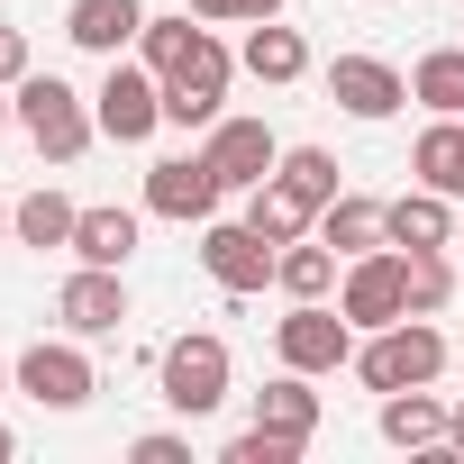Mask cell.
Masks as SVG:
<instances>
[{"label":"cell","mask_w":464,"mask_h":464,"mask_svg":"<svg viewBox=\"0 0 464 464\" xmlns=\"http://www.w3.org/2000/svg\"><path fill=\"white\" fill-rule=\"evenodd\" d=\"M200 37H209V28H191V10H182V19H146V28H137V64L173 73V64H182V55L200 46Z\"/></svg>","instance_id":"cell-28"},{"label":"cell","mask_w":464,"mask_h":464,"mask_svg":"<svg viewBox=\"0 0 464 464\" xmlns=\"http://www.w3.org/2000/svg\"><path fill=\"white\" fill-rule=\"evenodd\" d=\"M401 265H410V319H437V310L455 301V265H446V246H401Z\"/></svg>","instance_id":"cell-27"},{"label":"cell","mask_w":464,"mask_h":464,"mask_svg":"<svg viewBox=\"0 0 464 464\" xmlns=\"http://www.w3.org/2000/svg\"><path fill=\"white\" fill-rule=\"evenodd\" d=\"M200 155H209V173H218L227 191H256V182H265V173L283 164V137H274L265 119H227V110H218V119H209V146H200Z\"/></svg>","instance_id":"cell-10"},{"label":"cell","mask_w":464,"mask_h":464,"mask_svg":"<svg viewBox=\"0 0 464 464\" xmlns=\"http://www.w3.org/2000/svg\"><path fill=\"white\" fill-rule=\"evenodd\" d=\"M218 173H209V155H164V164H146V209L155 218H182V227H200V218H218Z\"/></svg>","instance_id":"cell-11"},{"label":"cell","mask_w":464,"mask_h":464,"mask_svg":"<svg viewBox=\"0 0 464 464\" xmlns=\"http://www.w3.org/2000/svg\"><path fill=\"white\" fill-rule=\"evenodd\" d=\"M227 73H237V55H227L218 37H200V46L164 73V128H209L218 101H227Z\"/></svg>","instance_id":"cell-9"},{"label":"cell","mask_w":464,"mask_h":464,"mask_svg":"<svg viewBox=\"0 0 464 464\" xmlns=\"http://www.w3.org/2000/svg\"><path fill=\"white\" fill-rule=\"evenodd\" d=\"M373 10H382V0H373Z\"/></svg>","instance_id":"cell-38"},{"label":"cell","mask_w":464,"mask_h":464,"mask_svg":"<svg viewBox=\"0 0 464 464\" xmlns=\"http://www.w3.org/2000/svg\"><path fill=\"white\" fill-rule=\"evenodd\" d=\"M0 92H10V82H0ZM10 119H19V101H0V137H10Z\"/></svg>","instance_id":"cell-34"},{"label":"cell","mask_w":464,"mask_h":464,"mask_svg":"<svg viewBox=\"0 0 464 464\" xmlns=\"http://www.w3.org/2000/svg\"><path fill=\"white\" fill-rule=\"evenodd\" d=\"M382 237L392 246H455V200L428 191V182H410L401 200H382Z\"/></svg>","instance_id":"cell-14"},{"label":"cell","mask_w":464,"mask_h":464,"mask_svg":"<svg viewBox=\"0 0 464 464\" xmlns=\"http://www.w3.org/2000/svg\"><path fill=\"white\" fill-rule=\"evenodd\" d=\"M274 173H283L310 209H328V200L346 191V173H337V155H328V146H283V164H274Z\"/></svg>","instance_id":"cell-26"},{"label":"cell","mask_w":464,"mask_h":464,"mask_svg":"<svg viewBox=\"0 0 464 464\" xmlns=\"http://www.w3.org/2000/svg\"><path fill=\"white\" fill-rule=\"evenodd\" d=\"M274 355L292 364V373H337V364H355V319L346 310H328V301H292L283 319H274Z\"/></svg>","instance_id":"cell-7"},{"label":"cell","mask_w":464,"mask_h":464,"mask_svg":"<svg viewBox=\"0 0 464 464\" xmlns=\"http://www.w3.org/2000/svg\"><path fill=\"white\" fill-rule=\"evenodd\" d=\"M337 310L355 319V337H373V328L410 319V265H401V246L346 256V274H337Z\"/></svg>","instance_id":"cell-6"},{"label":"cell","mask_w":464,"mask_h":464,"mask_svg":"<svg viewBox=\"0 0 464 464\" xmlns=\"http://www.w3.org/2000/svg\"><path fill=\"white\" fill-rule=\"evenodd\" d=\"M274 283H283L292 301H328V292H337V246L319 237V227H310V237H292L283 265H274Z\"/></svg>","instance_id":"cell-24"},{"label":"cell","mask_w":464,"mask_h":464,"mask_svg":"<svg viewBox=\"0 0 464 464\" xmlns=\"http://www.w3.org/2000/svg\"><path fill=\"white\" fill-rule=\"evenodd\" d=\"M218 464H301V437H274V428H246V437H227Z\"/></svg>","instance_id":"cell-29"},{"label":"cell","mask_w":464,"mask_h":464,"mask_svg":"<svg viewBox=\"0 0 464 464\" xmlns=\"http://www.w3.org/2000/svg\"><path fill=\"white\" fill-rule=\"evenodd\" d=\"M410 101L437 110V119H464V46H428L410 64Z\"/></svg>","instance_id":"cell-25"},{"label":"cell","mask_w":464,"mask_h":464,"mask_svg":"<svg viewBox=\"0 0 464 464\" xmlns=\"http://www.w3.org/2000/svg\"><path fill=\"white\" fill-rule=\"evenodd\" d=\"M55 319H64V337H119V328H128V283H119V265H73V283L55 292Z\"/></svg>","instance_id":"cell-12"},{"label":"cell","mask_w":464,"mask_h":464,"mask_svg":"<svg viewBox=\"0 0 464 464\" xmlns=\"http://www.w3.org/2000/svg\"><path fill=\"white\" fill-rule=\"evenodd\" d=\"M73 218H82V209H73L64 191H46V182H37V191L10 209V237H19V246H37V256H55V246H73Z\"/></svg>","instance_id":"cell-21"},{"label":"cell","mask_w":464,"mask_h":464,"mask_svg":"<svg viewBox=\"0 0 464 464\" xmlns=\"http://www.w3.org/2000/svg\"><path fill=\"white\" fill-rule=\"evenodd\" d=\"M10 455H19V437H10V428H0V464H10Z\"/></svg>","instance_id":"cell-35"},{"label":"cell","mask_w":464,"mask_h":464,"mask_svg":"<svg viewBox=\"0 0 464 464\" xmlns=\"http://www.w3.org/2000/svg\"><path fill=\"white\" fill-rule=\"evenodd\" d=\"M328 101H337L346 119H392V110L410 101V73L382 64V55H337V64H328Z\"/></svg>","instance_id":"cell-13"},{"label":"cell","mask_w":464,"mask_h":464,"mask_svg":"<svg viewBox=\"0 0 464 464\" xmlns=\"http://www.w3.org/2000/svg\"><path fill=\"white\" fill-rule=\"evenodd\" d=\"M137 28H146L137 0H73V10H64V37H73L82 55H128Z\"/></svg>","instance_id":"cell-15"},{"label":"cell","mask_w":464,"mask_h":464,"mask_svg":"<svg viewBox=\"0 0 464 464\" xmlns=\"http://www.w3.org/2000/svg\"><path fill=\"white\" fill-rule=\"evenodd\" d=\"M0 82H28V37L0 28Z\"/></svg>","instance_id":"cell-32"},{"label":"cell","mask_w":464,"mask_h":464,"mask_svg":"<svg viewBox=\"0 0 464 464\" xmlns=\"http://www.w3.org/2000/svg\"><path fill=\"white\" fill-rule=\"evenodd\" d=\"M256 428H274V437H301V446H310V437H319V392H310V373H292V364H283V373L256 392Z\"/></svg>","instance_id":"cell-17"},{"label":"cell","mask_w":464,"mask_h":464,"mask_svg":"<svg viewBox=\"0 0 464 464\" xmlns=\"http://www.w3.org/2000/svg\"><path fill=\"white\" fill-rule=\"evenodd\" d=\"M64 256H73V265H119V274H128V256H137V209H110V200L82 209Z\"/></svg>","instance_id":"cell-19"},{"label":"cell","mask_w":464,"mask_h":464,"mask_svg":"<svg viewBox=\"0 0 464 464\" xmlns=\"http://www.w3.org/2000/svg\"><path fill=\"white\" fill-rule=\"evenodd\" d=\"M319 237H328L337 256H373V246H392V237H382V200H364V191H337V200L319 209Z\"/></svg>","instance_id":"cell-22"},{"label":"cell","mask_w":464,"mask_h":464,"mask_svg":"<svg viewBox=\"0 0 464 464\" xmlns=\"http://www.w3.org/2000/svg\"><path fill=\"white\" fill-rule=\"evenodd\" d=\"M182 10L191 19H246L256 28V19H283V0H182Z\"/></svg>","instance_id":"cell-30"},{"label":"cell","mask_w":464,"mask_h":464,"mask_svg":"<svg viewBox=\"0 0 464 464\" xmlns=\"http://www.w3.org/2000/svg\"><path fill=\"white\" fill-rule=\"evenodd\" d=\"M0 237H10V200H0Z\"/></svg>","instance_id":"cell-36"},{"label":"cell","mask_w":464,"mask_h":464,"mask_svg":"<svg viewBox=\"0 0 464 464\" xmlns=\"http://www.w3.org/2000/svg\"><path fill=\"white\" fill-rule=\"evenodd\" d=\"M246 218L265 227L274 246H292V237H310V227H319V209H310V200H301V191H292L283 173H265V182L246 191Z\"/></svg>","instance_id":"cell-23"},{"label":"cell","mask_w":464,"mask_h":464,"mask_svg":"<svg viewBox=\"0 0 464 464\" xmlns=\"http://www.w3.org/2000/svg\"><path fill=\"white\" fill-rule=\"evenodd\" d=\"M410 182L464 200V119H428V128H419V146H410Z\"/></svg>","instance_id":"cell-18"},{"label":"cell","mask_w":464,"mask_h":464,"mask_svg":"<svg viewBox=\"0 0 464 464\" xmlns=\"http://www.w3.org/2000/svg\"><path fill=\"white\" fill-rule=\"evenodd\" d=\"M227 382H237V364H227V337L218 328H182L164 355H155V392L182 410V419H209L227 401Z\"/></svg>","instance_id":"cell-2"},{"label":"cell","mask_w":464,"mask_h":464,"mask_svg":"<svg viewBox=\"0 0 464 464\" xmlns=\"http://www.w3.org/2000/svg\"><path fill=\"white\" fill-rule=\"evenodd\" d=\"M446 455H464V401H455V419H446Z\"/></svg>","instance_id":"cell-33"},{"label":"cell","mask_w":464,"mask_h":464,"mask_svg":"<svg viewBox=\"0 0 464 464\" xmlns=\"http://www.w3.org/2000/svg\"><path fill=\"white\" fill-rule=\"evenodd\" d=\"M92 119H101L110 146H146V137L164 128V73L110 55V73H101V92H92Z\"/></svg>","instance_id":"cell-5"},{"label":"cell","mask_w":464,"mask_h":464,"mask_svg":"<svg viewBox=\"0 0 464 464\" xmlns=\"http://www.w3.org/2000/svg\"><path fill=\"white\" fill-rule=\"evenodd\" d=\"M10 101H19V128H28V146H37L46 164H82V155H92L101 119H92V101H82L64 73H28V82H10Z\"/></svg>","instance_id":"cell-1"},{"label":"cell","mask_w":464,"mask_h":464,"mask_svg":"<svg viewBox=\"0 0 464 464\" xmlns=\"http://www.w3.org/2000/svg\"><path fill=\"white\" fill-rule=\"evenodd\" d=\"M274 265H283V246L265 237L256 218H200V274H209L227 301L265 292V283H274Z\"/></svg>","instance_id":"cell-4"},{"label":"cell","mask_w":464,"mask_h":464,"mask_svg":"<svg viewBox=\"0 0 464 464\" xmlns=\"http://www.w3.org/2000/svg\"><path fill=\"white\" fill-rule=\"evenodd\" d=\"M355 373H364V392H419V382L446 373V337L428 319H392L355 346Z\"/></svg>","instance_id":"cell-3"},{"label":"cell","mask_w":464,"mask_h":464,"mask_svg":"<svg viewBox=\"0 0 464 464\" xmlns=\"http://www.w3.org/2000/svg\"><path fill=\"white\" fill-rule=\"evenodd\" d=\"M237 64H246L256 82H274V92H283V82H301V73H310V46H301V28L256 19V28H246V46H237Z\"/></svg>","instance_id":"cell-16"},{"label":"cell","mask_w":464,"mask_h":464,"mask_svg":"<svg viewBox=\"0 0 464 464\" xmlns=\"http://www.w3.org/2000/svg\"><path fill=\"white\" fill-rule=\"evenodd\" d=\"M10 382H19V373H10V364H0V392H10Z\"/></svg>","instance_id":"cell-37"},{"label":"cell","mask_w":464,"mask_h":464,"mask_svg":"<svg viewBox=\"0 0 464 464\" xmlns=\"http://www.w3.org/2000/svg\"><path fill=\"white\" fill-rule=\"evenodd\" d=\"M128 455H137V464H191V437H173V428H155V437H137Z\"/></svg>","instance_id":"cell-31"},{"label":"cell","mask_w":464,"mask_h":464,"mask_svg":"<svg viewBox=\"0 0 464 464\" xmlns=\"http://www.w3.org/2000/svg\"><path fill=\"white\" fill-rule=\"evenodd\" d=\"M446 419H455V410H446L428 382H419V392H382V437H392V446H446Z\"/></svg>","instance_id":"cell-20"},{"label":"cell","mask_w":464,"mask_h":464,"mask_svg":"<svg viewBox=\"0 0 464 464\" xmlns=\"http://www.w3.org/2000/svg\"><path fill=\"white\" fill-rule=\"evenodd\" d=\"M19 392L37 401V410H82L92 392H101V373H92V355H82V337H37L19 364Z\"/></svg>","instance_id":"cell-8"}]
</instances>
